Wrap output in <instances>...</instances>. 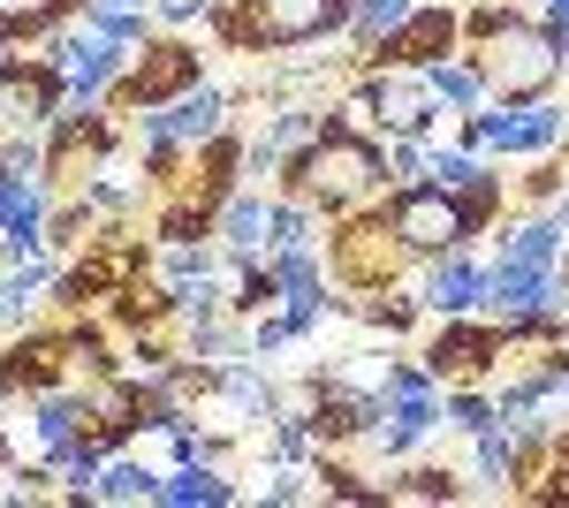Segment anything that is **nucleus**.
I'll return each instance as SVG.
<instances>
[{
  "label": "nucleus",
  "mask_w": 569,
  "mask_h": 508,
  "mask_svg": "<svg viewBox=\"0 0 569 508\" xmlns=\"http://www.w3.org/2000/svg\"><path fill=\"white\" fill-rule=\"evenodd\" d=\"M479 77L493 99H509V107H525L539 91L562 77V31L555 23H517V16H486L479 23Z\"/></svg>",
  "instance_id": "obj_1"
},
{
  "label": "nucleus",
  "mask_w": 569,
  "mask_h": 508,
  "mask_svg": "<svg viewBox=\"0 0 569 508\" xmlns=\"http://www.w3.org/2000/svg\"><path fill=\"white\" fill-rule=\"evenodd\" d=\"M289 175H297V190H305V198H319L327 212H342V206L372 198V190L388 182V152H380L372 137L327 129V137H311L305 152L289 160Z\"/></svg>",
  "instance_id": "obj_2"
},
{
  "label": "nucleus",
  "mask_w": 569,
  "mask_h": 508,
  "mask_svg": "<svg viewBox=\"0 0 569 508\" xmlns=\"http://www.w3.org/2000/svg\"><path fill=\"white\" fill-rule=\"evenodd\" d=\"M357 0H243V16H228L220 31L236 46H311L327 31H350Z\"/></svg>",
  "instance_id": "obj_3"
},
{
  "label": "nucleus",
  "mask_w": 569,
  "mask_h": 508,
  "mask_svg": "<svg viewBox=\"0 0 569 508\" xmlns=\"http://www.w3.org/2000/svg\"><path fill=\"white\" fill-rule=\"evenodd\" d=\"M388 228L402 236V251H410V258H448V251H463L471 212H463L456 190H440V182H410V190H395Z\"/></svg>",
  "instance_id": "obj_4"
},
{
  "label": "nucleus",
  "mask_w": 569,
  "mask_h": 508,
  "mask_svg": "<svg viewBox=\"0 0 569 508\" xmlns=\"http://www.w3.org/2000/svg\"><path fill=\"white\" fill-rule=\"evenodd\" d=\"M122 61H130V46L114 39V31H99V23L69 31V39H53V77H61L69 99H84V107L99 99V91H114Z\"/></svg>",
  "instance_id": "obj_5"
},
{
  "label": "nucleus",
  "mask_w": 569,
  "mask_h": 508,
  "mask_svg": "<svg viewBox=\"0 0 569 508\" xmlns=\"http://www.w3.org/2000/svg\"><path fill=\"white\" fill-rule=\"evenodd\" d=\"M365 114H372L380 129H395V137H426V129H433V114H440L433 77L395 61L388 77H372V84H365Z\"/></svg>",
  "instance_id": "obj_6"
},
{
  "label": "nucleus",
  "mask_w": 569,
  "mask_h": 508,
  "mask_svg": "<svg viewBox=\"0 0 569 508\" xmlns=\"http://www.w3.org/2000/svg\"><path fill=\"white\" fill-rule=\"evenodd\" d=\"M562 137V114L555 107H539V99H525V107H493V114H471V145H493V152H547Z\"/></svg>",
  "instance_id": "obj_7"
},
{
  "label": "nucleus",
  "mask_w": 569,
  "mask_h": 508,
  "mask_svg": "<svg viewBox=\"0 0 569 508\" xmlns=\"http://www.w3.org/2000/svg\"><path fill=\"white\" fill-rule=\"evenodd\" d=\"M220 129H228V99L220 91H176L168 107H144V137H160V145H213Z\"/></svg>",
  "instance_id": "obj_8"
},
{
  "label": "nucleus",
  "mask_w": 569,
  "mask_h": 508,
  "mask_svg": "<svg viewBox=\"0 0 569 508\" xmlns=\"http://www.w3.org/2000/svg\"><path fill=\"white\" fill-rule=\"evenodd\" d=\"M198 84V53L190 46H152V61H137L130 77H114L122 107H168L176 91Z\"/></svg>",
  "instance_id": "obj_9"
},
{
  "label": "nucleus",
  "mask_w": 569,
  "mask_h": 508,
  "mask_svg": "<svg viewBox=\"0 0 569 508\" xmlns=\"http://www.w3.org/2000/svg\"><path fill=\"white\" fill-rule=\"evenodd\" d=\"M486 297L509 311V327H525V319H539V311L555 303V266H517V258H501V266L486 273Z\"/></svg>",
  "instance_id": "obj_10"
},
{
  "label": "nucleus",
  "mask_w": 569,
  "mask_h": 508,
  "mask_svg": "<svg viewBox=\"0 0 569 508\" xmlns=\"http://www.w3.org/2000/svg\"><path fill=\"white\" fill-rule=\"evenodd\" d=\"M342 266H350V281L380 289L395 266H402V236H395L388 220H357L350 236H342Z\"/></svg>",
  "instance_id": "obj_11"
},
{
  "label": "nucleus",
  "mask_w": 569,
  "mask_h": 508,
  "mask_svg": "<svg viewBox=\"0 0 569 508\" xmlns=\"http://www.w3.org/2000/svg\"><path fill=\"white\" fill-rule=\"evenodd\" d=\"M440 418H448V410H440L433 387H395V410H388V425H380V448H388V456H410Z\"/></svg>",
  "instance_id": "obj_12"
},
{
  "label": "nucleus",
  "mask_w": 569,
  "mask_h": 508,
  "mask_svg": "<svg viewBox=\"0 0 569 508\" xmlns=\"http://www.w3.org/2000/svg\"><path fill=\"white\" fill-rule=\"evenodd\" d=\"M448 46H456V16H448V8H410V23L388 39V53L402 69H433Z\"/></svg>",
  "instance_id": "obj_13"
},
{
  "label": "nucleus",
  "mask_w": 569,
  "mask_h": 508,
  "mask_svg": "<svg viewBox=\"0 0 569 508\" xmlns=\"http://www.w3.org/2000/svg\"><path fill=\"white\" fill-rule=\"evenodd\" d=\"M486 297V273L479 266H471V258H440L433 266V281H426V303H433V311H448V319H463V311H471V303Z\"/></svg>",
  "instance_id": "obj_14"
},
{
  "label": "nucleus",
  "mask_w": 569,
  "mask_h": 508,
  "mask_svg": "<svg viewBox=\"0 0 569 508\" xmlns=\"http://www.w3.org/2000/svg\"><path fill=\"white\" fill-rule=\"evenodd\" d=\"M91 501H114V508L160 501V470L137 464V456H114V464H99V478H91Z\"/></svg>",
  "instance_id": "obj_15"
},
{
  "label": "nucleus",
  "mask_w": 569,
  "mask_h": 508,
  "mask_svg": "<svg viewBox=\"0 0 569 508\" xmlns=\"http://www.w3.org/2000/svg\"><path fill=\"white\" fill-rule=\"evenodd\" d=\"M410 8H418V0H357V8H350V39L380 61V53H388V39L410 23Z\"/></svg>",
  "instance_id": "obj_16"
},
{
  "label": "nucleus",
  "mask_w": 569,
  "mask_h": 508,
  "mask_svg": "<svg viewBox=\"0 0 569 508\" xmlns=\"http://www.w3.org/2000/svg\"><path fill=\"white\" fill-rule=\"evenodd\" d=\"M486 349H493V335H486V327H448V335L426 349V357H433V380H463V372H479Z\"/></svg>",
  "instance_id": "obj_17"
},
{
  "label": "nucleus",
  "mask_w": 569,
  "mask_h": 508,
  "mask_svg": "<svg viewBox=\"0 0 569 508\" xmlns=\"http://www.w3.org/2000/svg\"><path fill=\"white\" fill-rule=\"evenodd\" d=\"M160 501H168V508H220V501H236V486L213 478V470H198L190 456H182V470L160 478Z\"/></svg>",
  "instance_id": "obj_18"
},
{
  "label": "nucleus",
  "mask_w": 569,
  "mask_h": 508,
  "mask_svg": "<svg viewBox=\"0 0 569 508\" xmlns=\"http://www.w3.org/2000/svg\"><path fill=\"white\" fill-rule=\"evenodd\" d=\"M426 77H433V99L448 107V114H463V122H471V114L486 107V77H479V61H471V69H463V61H433Z\"/></svg>",
  "instance_id": "obj_19"
},
{
  "label": "nucleus",
  "mask_w": 569,
  "mask_h": 508,
  "mask_svg": "<svg viewBox=\"0 0 569 508\" xmlns=\"http://www.w3.org/2000/svg\"><path fill=\"white\" fill-rule=\"evenodd\" d=\"M220 236L251 258L259 243H273V206H266V198H228V206H220Z\"/></svg>",
  "instance_id": "obj_20"
},
{
  "label": "nucleus",
  "mask_w": 569,
  "mask_h": 508,
  "mask_svg": "<svg viewBox=\"0 0 569 508\" xmlns=\"http://www.w3.org/2000/svg\"><path fill=\"white\" fill-rule=\"evenodd\" d=\"M501 258H517V266H555V258H562V220H531V228H517Z\"/></svg>",
  "instance_id": "obj_21"
},
{
  "label": "nucleus",
  "mask_w": 569,
  "mask_h": 508,
  "mask_svg": "<svg viewBox=\"0 0 569 508\" xmlns=\"http://www.w3.org/2000/svg\"><path fill=\"white\" fill-rule=\"evenodd\" d=\"M365 418H372V402H357V395H327V402L311 410V432H327V440H350V432H365Z\"/></svg>",
  "instance_id": "obj_22"
},
{
  "label": "nucleus",
  "mask_w": 569,
  "mask_h": 508,
  "mask_svg": "<svg viewBox=\"0 0 569 508\" xmlns=\"http://www.w3.org/2000/svg\"><path fill=\"white\" fill-rule=\"evenodd\" d=\"M39 289H46V266H23V258H16V273L0 281V327H16V319L39 303Z\"/></svg>",
  "instance_id": "obj_23"
},
{
  "label": "nucleus",
  "mask_w": 569,
  "mask_h": 508,
  "mask_svg": "<svg viewBox=\"0 0 569 508\" xmlns=\"http://www.w3.org/2000/svg\"><path fill=\"white\" fill-rule=\"evenodd\" d=\"M426 175H433L440 190H456V198H463V190H479V182H486V168L471 160V152H440V160H426Z\"/></svg>",
  "instance_id": "obj_24"
},
{
  "label": "nucleus",
  "mask_w": 569,
  "mask_h": 508,
  "mask_svg": "<svg viewBox=\"0 0 569 508\" xmlns=\"http://www.w3.org/2000/svg\"><path fill=\"white\" fill-rule=\"evenodd\" d=\"M39 440L61 456V448L77 440V402H39Z\"/></svg>",
  "instance_id": "obj_25"
},
{
  "label": "nucleus",
  "mask_w": 569,
  "mask_h": 508,
  "mask_svg": "<svg viewBox=\"0 0 569 508\" xmlns=\"http://www.w3.org/2000/svg\"><path fill=\"white\" fill-rule=\"evenodd\" d=\"M448 418L463 425V432H486V425H493V410H486L479 395H448Z\"/></svg>",
  "instance_id": "obj_26"
},
{
  "label": "nucleus",
  "mask_w": 569,
  "mask_h": 508,
  "mask_svg": "<svg viewBox=\"0 0 569 508\" xmlns=\"http://www.w3.org/2000/svg\"><path fill=\"white\" fill-rule=\"evenodd\" d=\"M31 198H39V190H31L23 175H8V168H0V220H8V212H23Z\"/></svg>",
  "instance_id": "obj_27"
},
{
  "label": "nucleus",
  "mask_w": 569,
  "mask_h": 508,
  "mask_svg": "<svg viewBox=\"0 0 569 508\" xmlns=\"http://www.w3.org/2000/svg\"><path fill=\"white\" fill-rule=\"evenodd\" d=\"M168 273H176V281H198V273H213V258L198 251V243H182V251L168 258Z\"/></svg>",
  "instance_id": "obj_28"
},
{
  "label": "nucleus",
  "mask_w": 569,
  "mask_h": 508,
  "mask_svg": "<svg viewBox=\"0 0 569 508\" xmlns=\"http://www.w3.org/2000/svg\"><path fill=\"white\" fill-rule=\"evenodd\" d=\"M410 494H426V501H456V478H448V470H418Z\"/></svg>",
  "instance_id": "obj_29"
},
{
  "label": "nucleus",
  "mask_w": 569,
  "mask_h": 508,
  "mask_svg": "<svg viewBox=\"0 0 569 508\" xmlns=\"http://www.w3.org/2000/svg\"><path fill=\"white\" fill-rule=\"evenodd\" d=\"M198 8H213V0H160V16H168V23H190Z\"/></svg>",
  "instance_id": "obj_30"
},
{
  "label": "nucleus",
  "mask_w": 569,
  "mask_h": 508,
  "mask_svg": "<svg viewBox=\"0 0 569 508\" xmlns=\"http://www.w3.org/2000/svg\"><path fill=\"white\" fill-rule=\"evenodd\" d=\"M562 236H569V206H562Z\"/></svg>",
  "instance_id": "obj_31"
},
{
  "label": "nucleus",
  "mask_w": 569,
  "mask_h": 508,
  "mask_svg": "<svg viewBox=\"0 0 569 508\" xmlns=\"http://www.w3.org/2000/svg\"><path fill=\"white\" fill-rule=\"evenodd\" d=\"M562 402H569V372H562Z\"/></svg>",
  "instance_id": "obj_32"
}]
</instances>
